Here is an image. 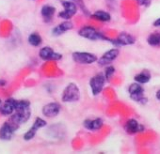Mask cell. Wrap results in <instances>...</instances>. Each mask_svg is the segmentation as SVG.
I'll use <instances>...</instances> for the list:
<instances>
[{
  "mask_svg": "<svg viewBox=\"0 0 160 154\" xmlns=\"http://www.w3.org/2000/svg\"><path fill=\"white\" fill-rule=\"evenodd\" d=\"M7 84V82L5 80H0V87H4Z\"/></svg>",
  "mask_w": 160,
  "mask_h": 154,
  "instance_id": "cell-28",
  "label": "cell"
},
{
  "mask_svg": "<svg viewBox=\"0 0 160 154\" xmlns=\"http://www.w3.org/2000/svg\"><path fill=\"white\" fill-rule=\"evenodd\" d=\"M147 42L152 47L160 46V31H154L151 33L147 38Z\"/></svg>",
  "mask_w": 160,
  "mask_h": 154,
  "instance_id": "cell-21",
  "label": "cell"
},
{
  "mask_svg": "<svg viewBox=\"0 0 160 154\" xmlns=\"http://www.w3.org/2000/svg\"><path fill=\"white\" fill-rule=\"evenodd\" d=\"M104 125V121L100 118H96L94 119H86L83 122V126L85 129L89 131H98Z\"/></svg>",
  "mask_w": 160,
  "mask_h": 154,
  "instance_id": "cell-17",
  "label": "cell"
},
{
  "mask_svg": "<svg viewBox=\"0 0 160 154\" xmlns=\"http://www.w3.org/2000/svg\"><path fill=\"white\" fill-rule=\"evenodd\" d=\"M153 26H155V27H159L160 26V18H157L154 22H153Z\"/></svg>",
  "mask_w": 160,
  "mask_h": 154,
  "instance_id": "cell-26",
  "label": "cell"
},
{
  "mask_svg": "<svg viewBox=\"0 0 160 154\" xmlns=\"http://www.w3.org/2000/svg\"><path fill=\"white\" fill-rule=\"evenodd\" d=\"M73 28V25L71 21L66 20L64 22H62L61 24L58 25L56 27H54L52 29V34L54 36H60L62 34H64L66 31L72 30Z\"/></svg>",
  "mask_w": 160,
  "mask_h": 154,
  "instance_id": "cell-16",
  "label": "cell"
},
{
  "mask_svg": "<svg viewBox=\"0 0 160 154\" xmlns=\"http://www.w3.org/2000/svg\"><path fill=\"white\" fill-rule=\"evenodd\" d=\"M30 108V102L28 100H16L15 102V111L16 110H24Z\"/></svg>",
  "mask_w": 160,
  "mask_h": 154,
  "instance_id": "cell-23",
  "label": "cell"
},
{
  "mask_svg": "<svg viewBox=\"0 0 160 154\" xmlns=\"http://www.w3.org/2000/svg\"><path fill=\"white\" fill-rule=\"evenodd\" d=\"M72 60L80 65H90L96 62L97 56L94 54L88 52H73L72 55Z\"/></svg>",
  "mask_w": 160,
  "mask_h": 154,
  "instance_id": "cell-6",
  "label": "cell"
},
{
  "mask_svg": "<svg viewBox=\"0 0 160 154\" xmlns=\"http://www.w3.org/2000/svg\"><path fill=\"white\" fill-rule=\"evenodd\" d=\"M2 103H2V101L0 100V106H1V104H2Z\"/></svg>",
  "mask_w": 160,
  "mask_h": 154,
  "instance_id": "cell-29",
  "label": "cell"
},
{
  "mask_svg": "<svg viewBox=\"0 0 160 154\" xmlns=\"http://www.w3.org/2000/svg\"><path fill=\"white\" fill-rule=\"evenodd\" d=\"M144 126L140 124L137 119L135 118H130L126 121L124 125V130L126 131L127 133L129 134H135L138 132H141L144 131Z\"/></svg>",
  "mask_w": 160,
  "mask_h": 154,
  "instance_id": "cell-13",
  "label": "cell"
},
{
  "mask_svg": "<svg viewBox=\"0 0 160 154\" xmlns=\"http://www.w3.org/2000/svg\"><path fill=\"white\" fill-rule=\"evenodd\" d=\"M137 2L139 6H148L151 2V0H137Z\"/></svg>",
  "mask_w": 160,
  "mask_h": 154,
  "instance_id": "cell-25",
  "label": "cell"
},
{
  "mask_svg": "<svg viewBox=\"0 0 160 154\" xmlns=\"http://www.w3.org/2000/svg\"><path fill=\"white\" fill-rule=\"evenodd\" d=\"M119 55H120L119 49H117V48H112V49L107 51L106 53H104L103 55L97 60L98 65L101 66V67L110 65V64L119 56Z\"/></svg>",
  "mask_w": 160,
  "mask_h": 154,
  "instance_id": "cell-9",
  "label": "cell"
},
{
  "mask_svg": "<svg viewBox=\"0 0 160 154\" xmlns=\"http://www.w3.org/2000/svg\"><path fill=\"white\" fill-rule=\"evenodd\" d=\"M56 12V8L50 5H44L41 10V14L44 20V22L48 23L52 20L54 14Z\"/></svg>",
  "mask_w": 160,
  "mask_h": 154,
  "instance_id": "cell-18",
  "label": "cell"
},
{
  "mask_svg": "<svg viewBox=\"0 0 160 154\" xmlns=\"http://www.w3.org/2000/svg\"><path fill=\"white\" fill-rule=\"evenodd\" d=\"M30 116H31L30 108L24 109V110H16L12 114V116L10 118L9 120H11L12 123H14L15 125L20 127V125L26 123L30 118Z\"/></svg>",
  "mask_w": 160,
  "mask_h": 154,
  "instance_id": "cell-7",
  "label": "cell"
},
{
  "mask_svg": "<svg viewBox=\"0 0 160 154\" xmlns=\"http://www.w3.org/2000/svg\"><path fill=\"white\" fill-rule=\"evenodd\" d=\"M42 115L46 118H55L60 112V105L58 103H49L42 107Z\"/></svg>",
  "mask_w": 160,
  "mask_h": 154,
  "instance_id": "cell-14",
  "label": "cell"
},
{
  "mask_svg": "<svg viewBox=\"0 0 160 154\" xmlns=\"http://www.w3.org/2000/svg\"><path fill=\"white\" fill-rule=\"evenodd\" d=\"M134 80H135V82L139 83V84H147L151 80V73L149 70H144L141 72L135 75Z\"/></svg>",
  "mask_w": 160,
  "mask_h": 154,
  "instance_id": "cell-19",
  "label": "cell"
},
{
  "mask_svg": "<svg viewBox=\"0 0 160 154\" xmlns=\"http://www.w3.org/2000/svg\"><path fill=\"white\" fill-rule=\"evenodd\" d=\"M39 55H40V57L42 60H45V61H48V60H55V61H57V60H59V59L62 58V55L61 54L55 52L49 46L42 47L40 50V52H39Z\"/></svg>",
  "mask_w": 160,
  "mask_h": 154,
  "instance_id": "cell-12",
  "label": "cell"
},
{
  "mask_svg": "<svg viewBox=\"0 0 160 154\" xmlns=\"http://www.w3.org/2000/svg\"><path fill=\"white\" fill-rule=\"evenodd\" d=\"M28 43L34 47H37V46H40L42 41V37L38 34V33H32L29 35L28 37Z\"/></svg>",
  "mask_w": 160,
  "mask_h": 154,
  "instance_id": "cell-22",
  "label": "cell"
},
{
  "mask_svg": "<svg viewBox=\"0 0 160 154\" xmlns=\"http://www.w3.org/2000/svg\"><path fill=\"white\" fill-rule=\"evenodd\" d=\"M18 128L19 127L17 125L12 123L11 120H8L1 126V128H0V139L5 140V141L11 140L15 131H17Z\"/></svg>",
  "mask_w": 160,
  "mask_h": 154,
  "instance_id": "cell-8",
  "label": "cell"
},
{
  "mask_svg": "<svg viewBox=\"0 0 160 154\" xmlns=\"http://www.w3.org/2000/svg\"><path fill=\"white\" fill-rule=\"evenodd\" d=\"M106 82V76L103 73H98L92 77L90 80V88L92 89V93L93 96H97L102 92Z\"/></svg>",
  "mask_w": 160,
  "mask_h": 154,
  "instance_id": "cell-5",
  "label": "cell"
},
{
  "mask_svg": "<svg viewBox=\"0 0 160 154\" xmlns=\"http://www.w3.org/2000/svg\"><path fill=\"white\" fill-rule=\"evenodd\" d=\"M106 67H107V68H106V70H105V76H106L107 82H109L110 79H111V77H112V75L115 73L116 70H115V68H114L113 66H111V65H108V66H106Z\"/></svg>",
  "mask_w": 160,
  "mask_h": 154,
  "instance_id": "cell-24",
  "label": "cell"
},
{
  "mask_svg": "<svg viewBox=\"0 0 160 154\" xmlns=\"http://www.w3.org/2000/svg\"><path fill=\"white\" fill-rule=\"evenodd\" d=\"M78 35L80 37H82L84 39H88L91 41H109L110 43L113 42V40L106 37L103 33L99 32L97 29H95L92 26H84L81 29H79L78 31Z\"/></svg>",
  "mask_w": 160,
  "mask_h": 154,
  "instance_id": "cell-1",
  "label": "cell"
},
{
  "mask_svg": "<svg viewBox=\"0 0 160 154\" xmlns=\"http://www.w3.org/2000/svg\"><path fill=\"white\" fill-rule=\"evenodd\" d=\"M80 99V90L76 84L70 83L62 92L61 100L63 103H75Z\"/></svg>",
  "mask_w": 160,
  "mask_h": 154,
  "instance_id": "cell-2",
  "label": "cell"
},
{
  "mask_svg": "<svg viewBox=\"0 0 160 154\" xmlns=\"http://www.w3.org/2000/svg\"><path fill=\"white\" fill-rule=\"evenodd\" d=\"M46 124H47V123H46V121H45L44 119H42V118H37L35 119L33 125L30 127V129L24 134V140L29 141V140L33 139L34 136H35L36 133H37V131H38L39 129L42 128V127H45Z\"/></svg>",
  "mask_w": 160,
  "mask_h": 154,
  "instance_id": "cell-10",
  "label": "cell"
},
{
  "mask_svg": "<svg viewBox=\"0 0 160 154\" xmlns=\"http://www.w3.org/2000/svg\"><path fill=\"white\" fill-rule=\"evenodd\" d=\"M15 99L10 98L5 101L0 106V114L3 116H10L15 112Z\"/></svg>",
  "mask_w": 160,
  "mask_h": 154,
  "instance_id": "cell-15",
  "label": "cell"
},
{
  "mask_svg": "<svg viewBox=\"0 0 160 154\" xmlns=\"http://www.w3.org/2000/svg\"><path fill=\"white\" fill-rule=\"evenodd\" d=\"M136 42V39L134 36L127 32H121L116 39L113 40L112 44L116 46H126V45H132Z\"/></svg>",
  "mask_w": 160,
  "mask_h": 154,
  "instance_id": "cell-11",
  "label": "cell"
},
{
  "mask_svg": "<svg viewBox=\"0 0 160 154\" xmlns=\"http://www.w3.org/2000/svg\"><path fill=\"white\" fill-rule=\"evenodd\" d=\"M61 5L64 9V11L60 12L58 13V17L64 20H70L72 16H74L77 12L78 6L75 2L72 0H62Z\"/></svg>",
  "mask_w": 160,
  "mask_h": 154,
  "instance_id": "cell-4",
  "label": "cell"
},
{
  "mask_svg": "<svg viewBox=\"0 0 160 154\" xmlns=\"http://www.w3.org/2000/svg\"><path fill=\"white\" fill-rule=\"evenodd\" d=\"M155 98L160 102V89L156 91V93H155Z\"/></svg>",
  "mask_w": 160,
  "mask_h": 154,
  "instance_id": "cell-27",
  "label": "cell"
},
{
  "mask_svg": "<svg viewBox=\"0 0 160 154\" xmlns=\"http://www.w3.org/2000/svg\"><path fill=\"white\" fill-rule=\"evenodd\" d=\"M91 17L92 19L100 21V22H108L111 19V15L108 12H105V11H102V10L96 11L94 13H92L91 15Z\"/></svg>",
  "mask_w": 160,
  "mask_h": 154,
  "instance_id": "cell-20",
  "label": "cell"
},
{
  "mask_svg": "<svg viewBox=\"0 0 160 154\" xmlns=\"http://www.w3.org/2000/svg\"><path fill=\"white\" fill-rule=\"evenodd\" d=\"M128 93L130 98L138 103L145 104L148 102V99L144 95V89L139 83L135 82L131 84L128 88Z\"/></svg>",
  "mask_w": 160,
  "mask_h": 154,
  "instance_id": "cell-3",
  "label": "cell"
}]
</instances>
